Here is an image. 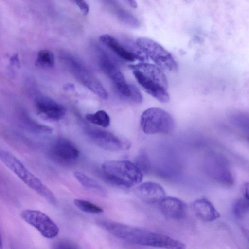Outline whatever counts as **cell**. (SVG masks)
Listing matches in <instances>:
<instances>
[{
	"label": "cell",
	"instance_id": "6da1fadb",
	"mask_svg": "<svg viewBox=\"0 0 249 249\" xmlns=\"http://www.w3.org/2000/svg\"><path fill=\"white\" fill-rule=\"evenodd\" d=\"M129 67L138 83L147 93L161 103L169 101L168 81L159 67L146 62L131 65Z\"/></svg>",
	"mask_w": 249,
	"mask_h": 249
},
{
	"label": "cell",
	"instance_id": "7a4b0ae2",
	"mask_svg": "<svg viewBox=\"0 0 249 249\" xmlns=\"http://www.w3.org/2000/svg\"><path fill=\"white\" fill-rule=\"evenodd\" d=\"M105 178L110 184L120 187L130 188L140 184L143 173L135 163L128 160H111L102 165Z\"/></svg>",
	"mask_w": 249,
	"mask_h": 249
},
{
	"label": "cell",
	"instance_id": "3957f363",
	"mask_svg": "<svg viewBox=\"0 0 249 249\" xmlns=\"http://www.w3.org/2000/svg\"><path fill=\"white\" fill-rule=\"evenodd\" d=\"M0 160L30 189L50 203L56 204V199L53 192L15 156L0 146Z\"/></svg>",
	"mask_w": 249,
	"mask_h": 249
},
{
	"label": "cell",
	"instance_id": "277c9868",
	"mask_svg": "<svg viewBox=\"0 0 249 249\" xmlns=\"http://www.w3.org/2000/svg\"><path fill=\"white\" fill-rule=\"evenodd\" d=\"M140 125L145 134H165L173 130L175 122L171 115L164 110L158 107H151L142 114Z\"/></svg>",
	"mask_w": 249,
	"mask_h": 249
},
{
	"label": "cell",
	"instance_id": "5b68a950",
	"mask_svg": "<svg viewBox=\"0 0 249 249\" xmlns=\"http://www.w3.org/2000/svg\"><path fill=\"white\" fill-rule=\"evenodd\" d=\"M137 45L157 65L170 72L177 70L178 65L171 54L154 40L146 37L136 40Z\"/></svg>",
	"mask_w": 249,
	"mask_h": 249
},
{
	"label": "cell",
	"instance_id": "8992f818",
	"mask_svg": "<svg viewBox=\"0 0 249 249\" xmlns=\"http://www.w3.org/2000/svg\"><path fill=\"white\" fill-rule=\"evenodd\" d=\"M21 218L35 228L47 238H53L59 233V228L53 221L43 212L36 210L26 209L20 213Z\"/></svg>",
	"mask_w": 249,
	"mask_h": 249
},
{
	"label": "cell",
	"instance_id": "52a82bcc",
	"mask_svg": "<svg viewBox=\"0 0 249 249\" xmlns=\"http://www.w3.org/2000/svg\"><path fill=\"white\" fill-rule=\"evenodd\" d=\"M68 64L72 73L85 86L101 99H107V92L96 77L75 60L69 59Z\"/></svg>",
	"mask_w": 249,
	"mask_h": 249
},
{
	"label": "cell",
	"instance_id": "ba28073f",
	"mask_svg": "<svg viewBox=\"0 0 249 249\" xmlns=\"http://www.w3.org/2000/svg\"><path fill=\"white\" fill-rule=\"evenodd\" d=\"M88 135L94 144L107 151L116 152L130 147V143L127 141L108 131L92 129L89 131Z\"/></svg>",
	"mask_w": 249,
	"mask_h": 249
},
{
	"label": "cell",
	"instance_id": "9c48e42d",
	"mask_svg": "<svg viewBox=\"0 0 249 249\" xmlns=\"http://www.w3.org/2000/svg\"><path fill=\"white\" fill-rule=\"evenodd\" d=\"M35 107L36 113L40 117L51 121L60 120L66 113V109L63 106L44 95L36 98Z\"/></svg>",
	"mask_w": 249,
	"mask_h": 249
},
{
	"label": "cell",
	"instance_id": "30bf717a",
	"mask_svg": "<svg viewBox=\"0 0 249 249\" xmlns=\"http://www.w3.org/2000/svg\"><path fill=\"white\" fill-rule=\"evenodd\" d=\"M99 63L103 71L111 79L119 93L124 96L130 98L129 84L114 63L105 54L99 56Z\"/></svg>",
	"mask_w": 249,
	"mask_h": 249
},
{
	"label": "cell",
	"instance_id": "8fae6325",
	"mask_svg": "<svg viewBox=\"0 0 249 249\" xmlns=\"http://www.w3.org/2000/svg\"><path fill=\"white\" fill-rule=\"evenodd\" d=\"M50 153L53 158L58 160L71 161L79 157L80 152L76 146L69 140L58 138L51 146Z\"/></svg>",
	"mask_w": 249,
	"mask_h": 249
},
{
	"label": "cell",
	"instance_id": "7c38bea8",
	"mask_svg": "<svg viewBox=\"0 0 249 249\" xmlns=\"http://www.w3.org/2000/svg\"><path fill=\"white\" fill-rule=\"evenodd\" d=\"M134 192L140 199L150 204L158 203L166 195L164 188L160 184L151 181L139 185Z\"/></svg>",
	"mask_w": 249,
	"mask_h": 249
},
{
	"label": "cell",
	"instance_id": "4fadbf2b",
	"mask_svg": "<svg viewBox=\"0 0 249 249\" xmlns=\"http://www.w3.org/2000/svg\"><path fill=\"white\" fill-rule=\"evenodd\" d=\"M162 214L169 218L180 220L186 215L187 206L181 200L173 197H165L158 203Z\"/></svg>",
	"mask_w": 249,
	"mask_h": 249
},
{
	"label": "cell",
	"instance_id": "5bb4252c",
	"mask_svg": "<svg viewBox=\"0 0 249 249\" xmlns=\"http://www.w3.org/2000/svg\"><path fill=\"white\" fill-rule=\"evenodd\" d=\"M192 209L195 215L204 222L214 221L220 216L213 204L206 198L194 201L192 204Z\"/></svg>",
	"mask_w": 249,
	"mask_h": 249
},
{
	"label": "cell",
	"instance_id": "9a60e30c",
	"mask_svg": "<svg viewBox=\"0 0 249 249\" xmlns=\"http://www.w3.org/2000/svg\"><path fill=\"white\" fill-rule=\"evenodd\" d=\"M99 39L121 58L129 62L137 60L135 56L113 36L109 34H103L100 36Z\"/></svg>",
	"mask_w": 249,
	"mask_h": 249
},
{
	"label": "cell",
	"instance_id": "2e32d148",
	"mask_svg": "<svg viewBox=\"0 0 249 249\" xmlns=\"http://www.w3.org/2000/svg\"><path fill=\"white\" fill-rule=\"evenodd\" d=\"M212 170V174L217 181L224 185L230 186L233 184V176L230 171L224 165L216 164Z\"/></svg>",
	"mask_w": 249,
	"mask_h": 249
},
{
	"label": "cell",
	"instance_id": "e0dca14e",
	"mask_svg": "<svg viewBox=\"0 0 249 249\" xmlns=\"http://www.w3.org/2000/svg\"><path fill=\"white\" fill-rule=\"evenodd\" d=\"M74 176L78 182L84 187L89 189L98 192L104 195L105 193L104 188L97 181L80 172H75Z\"/></svg>",
	"mask_w": 249,
	"mask_h": 249
},
{
	"label": "cell",
	"instance_id": "ac0fdd59",
	"mask_svg": "<svg viewBox=\"0 0 249 249\" xmlns=\"http://www.w3.org/2000/svg\"><path fill=\"white\" fill-rule=\"evenodd\" d=\"M86 119L89 122L106 128L110 124V119L108 114L103 110H100L94 113L87 114Z\"/></svg>",
	"mask_w": 249,
	"mask_h": 249
},
{
	"label": "cell",
	"instance_id": "d6986e66",
	"mask_svg": "<svg viewBox=\"0 0 249 249\" xmlns=\"http://www.w3.org/2000/svg\"><path fill=\"white\" fill-rule=\"evenodd\" d=\"M36 64L43 67L52 68L55 63L53 53L48 50H40L37 54Z\"/></svg>",
	"mask_w": 249,
	"mask_h": 249
},
{
	"label": "cell",
	"instance_id": "ffe728a7",
	"mask_svg": "<svg viewBox=\"0 0 249 249\" xmlns=\"http://www.w3.org/2000/svg\"><path fill=\"white\" fill-rule=\"evenodd\" d=\"M75 206L81 211L91 214H99L103 212V209L90 201L75 199L74 200Z\"/></svg>",
	"mask_w": 249,
	"mask_h": 249
},
{
	"label": "cell",
	"instance_id": "44dd1931",
	"mask_svg": "<svg viewBox=\"0 0 249 249\" xmlns=\"http://www.w3.org/2000/svg\"><path fill=\"white\" fill-rule=\"evenodd\" d=\"M249 208V199L244 197L237 199L233 203L232 211L234 215L238 219L245 217L248 213Z\"/></svg>",
	"mask_w": 249,
	"mask_h": 249
},
{
	"label": "cell",
	"instance_id": "7402d4cb",
	"mask_svg": "<svg viewBox=\"0 0 249 249\" xmlns=\"http://www.w3.org/2000/svg\"><path fill=\"white\" fill-rule=\"evenodd\" d=\"M52 249H81L75 242L68 239H60L55 242Z\"/></svg>",
	"mask_w": 249,
	"mask_h": 249
},
{
	"label": "cell",
	"instance_id": "603a6c76",
	"mask_svg": "<svg viewBox=\"0 0 249 249\" xmlns=\"http://www.w3.org/2000/svg\"><path fill=\"white\" fill-rule=\"evenodd\" d=\"M130 99L136 103L142 102V96L139 89L133 84H129Z\"/></svg>",
	"mask_w": 249,
	"mask_h": 249
},
{
	"label": "cell",
	"instance_id": "cb8c5ba5",
	"mask_svg": "<svg viewBox=\"0 0 249 249\" xmlns=\"http://www.w3.org/2000/svg\"><path fill=\"white\" fill-rule=\"evenodd\" d=\"M139 156L138 160V164H136L141 170L144 172H147L150 169V162L149 160L144 153H142Z\"/></svg>",
	"mask_w": 249,
	"mask_h": 249
},
{
	"label": "cell",
	"instance_id": "d4e9b609",
	"mask_svg": "<svg viewBox=\"0 0 249 249\" xmlns=\"http://www.w3.org/2000/svg\"><path fill=\"white\" fill-rule=\"evenodd\" d=\"M75 2L83 15L86 16L89 10V6L87 3L84 0H76Z\"/></svg>",
	"mask_w": 249,
	"mask_h": 249
},
{
	"label": "cell",
	"instance_id": "484cf974",
	"mask_svg": "<svg viewBox=\"0 0 249 249\" xmlns=\"http://www.w3.org/2000/svg\"><path fill=\"white\" fill-rule=\"evenodd\" d=\"M243 193L244 197L249 199V184L248 183H245L243 186Z\"/></svg>",
	"mask_w": 249,
	"mask_h": 249
},
{
	"label": "cell",
	"instance_id": "4316f807",
	"mask_svg": "<svg viewBox=\"0 0 249 249\" xmlns=\"http://www.w3.org/2000/svg\"><path fill=\"white\" fill-rule=\"evenodd\" d=\"M10 62L13 64L16 65L17 66H18L19 64V58H18V55L17 54L14 55L10 58Z\"/></svg>",
	"mask_w": 249,
	"mask_h": 249
},
{
	"label": "cell",
	"instance_id": "83f0119b",
	"mask_svg": "<svg viewBox=\"0 0 249 249\" xmlns=\"http://www.w3.org/2000/svg\"><path fill=\"white\" fill-rule=\"evenodd\" d=\"M126 2L128 4V5L133 8H136L138 7V4L136 1L135 0H126Z\"/></svg>",
	"mask_w": 249,
	"mask_h": 249
},
{
	"label": "cell",
	"instance_id": "f1b7e54d",
	"mask_svg": "<svg viewBox=\"0 0 249 249\" xmlns=\"http://www.w3.org/2000/svg\"><path fill=\"white\" fill-rule=\"evenodd\" d=\"M0 249H3V243L2 236L1 235L0 231Z\"/></svg>",
	"mask_w": 249,
	"mask_h": 249
}]
</instances>
